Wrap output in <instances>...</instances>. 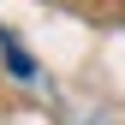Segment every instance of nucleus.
Listing matches in <instances>:
<instances>
[{
  "instance_id": "obj_1",
  "label": "nucleus",
  "mask_w": 125,
  "mask_h": 125,
  "mask_svg": "<svg viewBox=\"0 0 125 125\" xmlns=\"http://www.w3.org/2000/svg\"><path fill=\"white\" fill-rule=\"evenodd\" d=\"M0 48H6V60H12V72H18V77H30V72H36V66H30V54H24L18 42L6 36V30H0Z\"/></svg>"
}]
</instances>
